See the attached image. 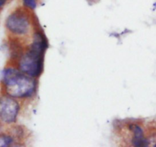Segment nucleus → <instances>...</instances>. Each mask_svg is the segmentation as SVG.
I'll use <instances>...</instances> for the list:
<instances>
[{
    "label": "nucleus",
    "mask_w": 156,
    "mask_h": 147,
    "mask_svg": "<svg viewBox=\"0 0 156 147\" xmlns=\"http://www.w3.org/2000/svg\"><path fill=\"white\" fill-rule=\"evenodd\" d=\"M14 140L6 134H0V146H9L13 145Z\"/></svg>",
    "instance_id": "6"
},
{
    "label": "nucleus",
    "mask_w": 156,
    "mask_h": 147,
    "mask_svg": "<svg viewBox=\"0 0 156 147\" xmlns=\"http://www.w3.org/2000/svg\"><path fill=\"white\" fill-rule=\"evenodd\" d=\"M5 2L6 0H0V8H2L3 5H4Z\"/></svg>",
    "instance_id": "8"
},
{
    "label": "nucleus",
    "mask_w": 156,
    "mask_h": 147,
    "mask_svg": "<svg viewBox=\"0 0 156 147\" xmlns=\"http://www.w3.org/2000/svg\"><path fill=\"white\" fill-rule=\"evenodd\" d=\"M44 54L43 52L30 48V50L20 59V70L33 78L39 76L43 71Z\"/></svg>",
    "instance_id": "2"
},
{
    "label": "nucleus",
    "mask_w": 156,
    "mask_h": 147,
    "mask_svg": "<svg viewBox=\"0 0 156 147\" xmlns=\"http://www.w3.org/2000/svg\"><path fill=\"white\" fill-rule=\"evenodd\" d=\"M5 25L9 31L16 35L26 34L30 29L28 18L21 11L11 14L6 19Z\"/></svg>",
    "instance_id": "4"
},
{
    "label": "nucleus",
    "mask_w": 156,
    "mask_h": 147,
    "mask_svg": "<svg viewBox=\"0 0 156 147\" xmlns=\"http://www.w3.org/2000/svg\"><path fill=\"white\" fill-rule=\"evenodd\" d=\"M22 2L24 5L30 9H35L37 5V0H22Z\"/></svg>",
    "instance_id": "7"
},
{
    "label": "nucleus",
    "mask_w": 156,
    "mask_h": 147,
    "mask_svg": "<svg viewBox=\"0 0 156 147\" xmlns=\"http://www.w3.org/2000/svg\"><path fill=\"white\" fill-rule=\"evenodd\" d=\"M2 82L7 95L15 99L30 98L36 91V82L33 77L13 68L3 71Z\"/></svg>",
    "instance_id": "1"
},
{
    "label": "nucleus",
    "mask_w": 156,
    "mask_h": 147,
    "mask_svg": "<svg viewBox=\"0 0 156 147\" xmlns=\"http://www.w3.org/2000/svg\"><path fill=\"white\" fill-rule=\"evenodd\" d=\"M132 130L134 134L133 145L135 146H148L147 140L144 138L143 130L137 125H133L132 127Z\"/></svg>",
    "instance_id": "5"
},
{
    "label": "nucleus",
    "mask_w": 156,
    "mask_h": 147,
    "mask_svg": "<svg viewBox=\"0 0 156 147\" xmlns=\"http://www.w3.org/2000/svg\"><path fill=\"white\" fill-rule=\"evenodd\" d=\"M19 111V105L15 98L10 95L0 97V120L5 124H12L16 120Z\"/></svg>",
    "instance_id": "3"
}]
</instances>
